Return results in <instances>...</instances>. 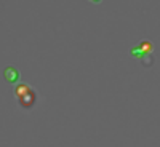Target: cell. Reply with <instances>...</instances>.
Instances as JSON below:
<instances>
[{"mask_svg":"<svg viewBox=\"0 0 160 147\" xmlns=\"http://www.w3.org/2000/svg\"><path fill=\"white\" fill-rule=\"evenodd\" d=\"M15 96L19 101V105L22 109H31L34 107V104L37 101V95L35 91L31 88V85H26V83H19L15 86Z\"/></svg>","mask_w":160,"mask_h":147,"instance_id":"obj_1","label":"cell"},{"mask_svg":"<svg viewBox=\"0 0 160 147\" xmlns=\"http://www.w3.org/2000/svg\"><path fill=\"white\" fill-rule=\"evenodd\" d=\"M3 77L8 83H16L18 82V78H19V72L18 69H15L13 66H8V67H5L3 71Z\"/></svg>","mask_w":160,"mask_h":147,"instance_id":"obj_2","label":"cell"},{"mask_svg":"<svg viewBox=\"0 0 160 147\" xmlns=\"http://www.w3.org/2000/svg\"><path fill=\"white\" fill-rule=\"evenodd\" d=\"M138 47L142 50L144 55H146V53H151V51H152V43H151V42H148V40H144V42H141Z\"/></svg>","mask_w":160,"mask_h":147,"instance_id":"obj_3","label":"cell"},{"mask_svg":"<svg viewBox=\"0 0 160 147\" xmlns=\"http://www.w3.org/2000/svg\"><path fill=\"white\" fill-rule=\"evenodd\" d=\"M130 55H131L133 58H144V53H142V50H141L139 47H135V48H131Z\"/></svg>","mask_w":160,"mask_h":147,"instance_id":"obj_4","label":"cell"},{"mask_svg":"<svg viewBox=\"0 0 160 147\" xmlns=\"http://www.w3.org/2000/svg\"><path fill=\"white\" fill-rule=\"evenodd\" d=\"M93 2H99V0H93Z\"/></svg>","mask_w":160,"mask_h":147,"instance_id":"obj_5","label":"cell"}]
</instances>
